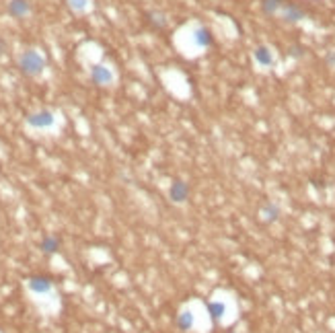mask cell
<instances>
[{
  "mask_svg": "<svg viewBox=\"0 0 335 333\" xmlns=\"http://www.w3.org/2000/svg\"><path fill=\"white\" fill-rule=\"evenodd\" d=\"M206 310H208L210 319H212L214 323H218V321H222V317L226 315V304H224L222 300H208V302H206Z\"/></svg>",
  "mask_w": 335,
  "mask_h": 333,
  "instance_id": "obj_9",
  "label": "cell"
},
{
  "mask_svg": "<svg viewBox=\"0 0 335 333\" xmlns=\"http://www.w3.org/2000/svg\"><path fill=\"white\" fill-rule=\"evenodd\" d=\"M286 5V0H261V11L267 17H274L276 13L282 11V7Z\"/></svg>",
  "mask_w": 335,
  "mask_h": 333,
  "instance_id": "obj_14",
  "label": "cell"
},
{
  "mask_svg": "<svg viewBox=\"0 0 335 333\" xmlns=\"http://www.w3.org/2000/svg\"><path fill=\"white\" fill-rule=\"evenodd\" d=\"M327 64H329V66H335V54H333V52L327 54Z\"/></svg>",
  "mask_w": 335,
  "mask_h": 333,
  "instance_id": "obj_18",
  "label": "cell"
},
{
  "mask_svg": "<svg viewBox=\"0 0 335 333\" xmlns=\"http://www.w3.org/2000/svg\"><path fill=\"white\" fill-rule=\"evenodd\" d=\"M280 214H282V210H280V206L274 204V202H265V204L261 206V216H263V220H265L267 224L276 222V220L280 218Z\"/></svg>",
  "mask_w": 335,
  "mask_h": 333,
  "instance_id": "obj_12",
  "label": "cell"
},
{
  "mask_svg": "<svg viewBox=\"0 0 335 333\" xmlns=\"http://www.w3.org/2000/svg\"><path fill=\"white\" fill-rule=\"evenodd\" d=\"M68 3H70V7H72L74 11H85L89 0H68Z\"/></svg>",
  "mask_w": 335,
  "mask_h": 333,
  "instance_id": "obj_16",
  "label": "cell"
},
{
  "mask_svg": "<svg viewBox=\"0 0 335 333\" xmlns=\"http://www.w3.org/2000/svg\"><path fill=\"white\" fill-rule=\"evenodd\" d=\"M302 54H304L302 48H292L290 50V56H294V58H302Z\"/></svg>",
  "mask_w": 335,
  "mask_h": 333,
  "instance_id": "obj_17",
  "label": "cell"
},
{
  "mask_svg": "<svg viewBox=\"0 0 335 333\" xmlns=\"http://www.w3.org/2000/svg\"><path fill=\"white\" fill-rule=\"evenodd\" d=\"M29 11H31V7L27 0H11L9 3V15L13 19H23L29 15Z\"/></svg>",
  "mask_w": 335,
  "mask_h": 333,
  "instance_id": "obj_8",
  "label": "cell"
},
{
  "mask_svg": "<svg viewBox=\"0 0 335 333\" xmlns=\"http://www.w3.org/2000/svg\"><path fill=\"white\" fill-rule=\"evenodd\" d=\"M190 194H192V188L183 179H175L169 188V200L173 204H185L190 200Z\"/></svg>",
  "mask_w": 335,
  "mask_h": 333,
  "instance_id": "obj_2",
  "label": "cell"
},
{
  "mask_svg": "<svg viewBox=\"0 0 335 333\" xmlns=\"http://www.w3.org/2000/svg\"><path fill=\"white\" fill-rule=\"evenodd\" d=\"M62 247V239L56 237V235H44L41 243H39V249L46 253V255H56Z\"/></svg>",
  "mask_w": 335,
  "mask_h": 333,
  "instance_id": "obj_6",
  "label": "cell"
},
{
  "mask_svg": "<svg viewBox=\"0 0 335 333\" xmlns=\"http://www.w3.org/2000/svg\"><path fill=\"white\" fill-rule=\"evenodd\" d=\"M175 325L179 331H190L194 325H196V319H194V313L192 310H181L175 319Z\"/></svg>",
  "mask_w": 335,
  "mask_h": 333,
  "instance_id": "obj_13",
  "label": "cell"
},
{
  "mask_svg": "<svg viewBox=\"0 0 335 333\" xmlns=\"http://www.w3.org/2000/svg\"><path fill=\"white\" fill-rule=\"evenodd\" d=\"M54 121H56V117H54V113L48 111V109H41V111H37V113L27 115V123H29L31 128H39V130H41V128H52Z\"/></svg>",
  "mask_w": 335,
  "mask_h": 333,
  "instance_id": "obj_4",
  "label": "cell"
},
{
  "mask_svg": "<svg viewBox=\"0 0 335 333\" xmlns=\"http://www.w3.org/2000/svg\"><path fill=\"white\" fill-rule=\"evenodd\" d=\"M19 68H21V72L27 74V76H37V74L44 72L46 60H44L35 50H27V52H23V56L19 58Z\"/></svg>",
  "mask_w": 335,
  "mask_h": 333,
  "instance_id": "obj_1",
  "label": "cell"
},
{
  "mask_svg": "<svg viewBox=\"0 0 335 333\" xmlns=\"http://www.w3.org/2000/svg\"><path fill=\"white\" fill-rule=\"evenodd\" d=\"M282 19L286 21V23H298V21H302V19H306V11L300 7V5H296V3H288L286 0V5L282 7Z\"/></svg>",
  "mask_w": 335,
  "mask_h": 333,
  "instance_id": "obj_3",
  "label": "cell"
},
{
  "mask_svg": "<svg viewBox=\"0 0 335 333\" xmlns=\"http://www.w3.org/2000/svg\"><path fill=\"white\" fill-rule=\"evenodd\" d=\"M27 286L35 294H48V292H52L54 282H52L50 276H31L29 282H27Z\"/></svg>",
  "mask_w": 335,
  "mask_h": 333,
  "instance_id": "obj_5",
  "label": "cell"
},
{
  "mask_svg": "<svg viewBox=\"0 0 335 333\" xmlns=\"http://www.w3.org/2000/svg\"><path fill=\"white\" fill-rule=\"evenodd\" d=\"M194 41H196V46H200V48H210V46L214 44V35H212V31H210L208 27H198V29L194 31Z\"/></svg>",
  "mask_w": 335,
  "mask_h": 333,
  "instance_id": "obj_11",
  "label": "cell"
},
{
  "mask_svg": "<svg viewBox=\"0 0 335 333\" xmlns=\"http://www.w3.org/2000/svg\"><path fill=\"white\" fill-rule=\"evenodd\" d=\"M253 58H255V62L259 66H265V68L274 66V54H271V50L267 46H257L253 50Z\"/></svg>",
  "mask_w": 335,
  "mask_h": 333,
  "instance_id": "obj_7",
  "label": "cell"
},
{
  "mask_svg": "<svg viewBox=\"0 0 335 333\" xmlns=\"http://www.w3.org/2000/svg\"><path fill=\"white\" fill-rule=\"evenodd\" d=\"M91 80L95 85H109L113 80V74L109 72V68L105 66H93L91 68Z\"/></svg>",
  "mask_w": 335,
  "mask_h": 333,
  "instance_id": "obj_10",
  "label": "cell"
},
{
  "mask_svg": "<svg viewBox=\"0 0 335 333\" xmlns=\"http://www.w3.org/2000/svg\"><path fill=\"white\" fill-rule=\"evenodd\" d=\"M146 17H148V23L152 25V29H156V31H162V29L166 27V19H164L160 13H148Z\"/></svg>",
  "mask_w": 335,
  "mask_h": 333,
  "instance_id": "obj_15",
  "label": "cell"
}]
</instances>
